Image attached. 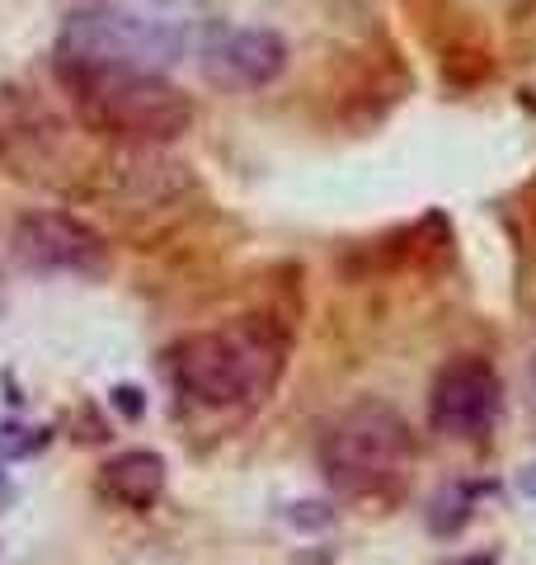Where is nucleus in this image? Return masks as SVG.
<instances>
[{"label":"nucleus","instance_id":"8","mask_svg":"<svg viewBox=\"0 0 536 565\" xmlns=\"http://www.w3.org/2000/svg\"><path fill=\"white\" fill-rule=\"evenodd\" d=\"M99 494L118 509L147 514L151 504H160V494H165V457L151 448H128L109 457L99 467Z\"/></svg>","mask_w":536,"mask_h":565},{"label":"nucleus","instance_id":"4","mask_svg":"<svg viewBox=\"0 0 536 565\" xmlns=\"http://www.w3.org/2000/svg\"><path fill=\"white\" fill-rule=\"evenodd\" d=\"M189 33L160 14L132 6L71 10L57 29V66H109V71H165L184 57Z\"/></svg>","mask_w":536,"mask_h":565},{"label":"nucleus","instance_id":"1","mask_svg":"<svg viewBox=\"0 0 536 565\" xmlns=\"http://www.w3.org/2000/svg\"><path fill=\"white\" fill-rule=\"evenodd\" d=\"M288 367V334L264 316L184 334L165 349V377L199 411H240L259 405Z\"/></svg>","mask_w":536,"mask_h":565},{"label":"nucleus","instance_id":"7","mask_svg":"<svg viewBox=\"0 0 536 565\" xmlns=\"http://www.w3.org/2000/svg\"><path fill=\"white\" fill-rule=\"evenodd\" d=\"M288 66V43L274 29H217L203 47V71L226 90H259Z\"/></svg>","mask_w":536,"mask_h":565},{"label":"nucleus","instance_id":"6","mask_svg":"<svg viewBox=\"0 0 536 565\" xmlns=\"http://www.w3.org/2000/svg\"><path fill=\"white\" fill-rule=\"evenodd\" d=\"M499 411H504V382L475 353L447 359L428 386V424L442 438H485Z\"/></svg>","mask_w":536,"mask_h":565},{"label":"nucleus","instance_id":"9","mask_svg":"<svg viewBox=\"0 0 536 565\" xmlns=\"http://www.w3.org/2000/svg\"><path fill=\"white\" fill-rule=\"evenodd\" d=\"M517 486H523V494H532V500H536V467H527V471H523V481H517Z\"/></svg>","mask_w":536,"mask_h":565},{"label":"nucleus","instance_id":"3","mask_svg":"<svg viewBox=\"0 0 536 565\" xmlns=\"http://www.w3.org/2000/svg\"><path fill=\"white\" fill-rule=\"evenodd\" d=\"M66 95L85 128L118 141H174L189 132L193 99L160 71H109V66H57Z\"/></svg>","mask_w":536,"mask_h":565},{"label":"nucleus","instance_id":"5","mask_svg":"<svg viewBox=\"0 0 536 565\" xmlns=\"http://www.w3.org/2000/svg\"><path fill=\"white\" fill-rule=\"evenodd\" d=\"M10 250L29 274H76V278H99L109 269V245L89 222L71 217V212L43 207L24 212L10 226Z\"/></svg>","mask_w":536,"mask_h":565},{"label":"nucleus","instance_id":"2","mask_svg":"<svg viewBox=\"0 0 536 565\" xmlns=\"http://www.w3.org/2000/svg\"><path fill=\"white\" fill-rule=\"evenodd\" d=\"M320 471L339 500L390 504L415 476V434L396 405L363 396L344 405L320 434Z\"/></svg>","mask_w":536,"mask_h":565}]
</instances>
